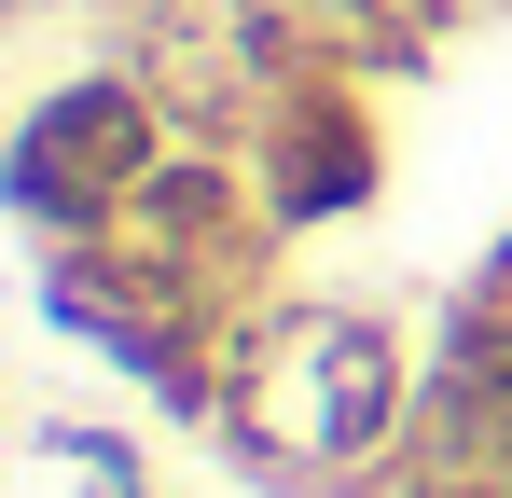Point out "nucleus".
<instances>
[{
    "label": "nucleus",
    "mask_w": 512,
    "mask_h": 498,
    "mask_svg": "<svg viewBox=\"0 0 512 498\" xmlns=\"http://www.w3.org/2000/svg\"><path fill=\"white\" fill-rule=\"evenodd\" d=\"M429 346L374 291H263L222 332V471H250L263 498H374L416 443Z\"/></svg>",
    "instance_id": "f257e3e1"
},
{
    "label": "nucleus",
    "mask_w": 512,
    "mask_h": 498,
    "mask_svg": "<svg viewBox=\"0 0 512 498\" xmlns=\"http://www.w3.org/2000/svg\"><path fill=\"white\" fill-rule=\"evenodd\" d=\"M180 125L153 111V83L125 56H70L14 97V139H0V208L28 249H70V236H125L139 194L167 180Z\"/></svg>",
    "instance_id": "f03ea898"
},
{
    "label": "nucleus",
    "mask_w": 512,
    "mask_h": 498,
    "mask_svg": "<svg viewBox=\"0 0 512 498\" xmlns=\"http://www.w3.org/2000/svg\"><path fill=\"white\" fill-rule=\"evenodd\" d=\"M111 56L153 83V111H167L180 139L250 153V125L277 111V83L319 70L333 42H319L291 0H125V14H111Z\"/></svg>",
    "instance_id": "7ed1b4c3"
},
{
    "label": "nucleus",
    "mask_w": 512,
    "mask_h": 498,
    "mask_svg": "<svg viewBox=\"0 0 512 498\" xmlns=\"http://www.w3.org/2000/svg\"><path fill=\"white\" fill-rule=\"evenodd\" d=\"M250 180L263 208H277V236H333L360 222L374 194H388V83L360 70V56H319V70L277 83V111L250 125Z\"/></svg>",
    "instance_id": "20e7f679"
},
{
    "label": "nucleus",
    "mask_w": 512,
    "mask_h": 498,
    "mask_svg": "<svg viewBox=\"0 0 512 498\" xmlns=\"http://www.w3.org/2000/svg\"><path fill=\"white\" fill-rule=\"evenodd\" d=\"M125 236L153 249L194 305H222V319H250L263 291H291V277H277L291 236H277V208H263L250 153H208V139H180V153H167V180L139 194V222H125Z\"/></svg>",
    "instance_id": "39448f33"
}]
</instances>
